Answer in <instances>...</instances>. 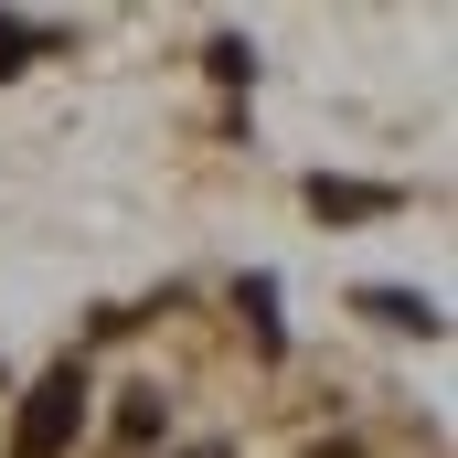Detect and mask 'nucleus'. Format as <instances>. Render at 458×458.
Here are the masks:
<instances>
[{"label":"nucleus","mask_w":458,"mask_h":458,"mask_svg":"<svg viewBox=\"0 0 458 458\" xmlns=\"http://www.w3.org/2000/svg\"><path fill=\"white\" fill-rule=\"evenodd\" d=\"M203 64H214V75H225V86H245V75H256V54H245V32H225V43H214V54H203Z\"/></svg>","instance_id":"39448f33"},{"label":"nucleus","mask_w":458,"mask_h":458,"mask_svg":"<svg viewBox=\"0 0 458 458\" xmlns=\"http://www.w3.org/2000/svg\"><path fill=\"white\" fill-rule=\"evenodd\" d=\"M245 310H256V342L277 352V288H267V277H245Z\"/></svg>","instance_id":"423d86ee"},{"label":"nucleus","mask_w":458,"mask_h":458,"mask_svg":"<svg viewBox=\"0 0 458 458\" xmlns=\"http://www.w3.org/2000/svg\"><path fill=\"white\" fill-rule=\"evenodd\" d=\"M117 437H128V448L160 437V394H128V405H117Z\"/></svg>","instance_id":"20e7f679"},{"label":"nucleus","mask_w":458,"mask_h":458,"mask_svg":"<svg viewBox=\"0 0 458 458\" xmlns=\"http://www.w3.org/2000/svg\"><path fill=\"white\" fill-rule=\"evenodd\" d=\"M75 427H86V373H75V362H54V373L21 394L11 458H64V448H75Z\"/></svg>","instance_id":"f257e3e1"},{"label":"nucleus","mask_w":458,"mask_h":458,"mask_svg":"<svg viewBox=\"0 0 458 458\" xmlns=\"http://www.w3.org/2000/svg\"><path fill=\"white\" fill-rule=\"evenodd\" d=\"M32 43H43V32H21V21H0V75H11V64H21Z\"/></svg>","instance_id":"0eeeda50"},{"label":"nucleus","mask_w":458,"mask_h":458,"mask_svg":"<svg viewBox=\"0 0 458 458\" xmlns=\"http://www.w3.org/2000/svg\"><path fill=\"white\" fill-rule=\"evenodd\" d=\"M310 214H320V225H362V214H394V182H331V171H320V182H310Z\"/></svg>","instance_id":"f03ea898"},{"label":"nucleus","mask_w":458,"mask_h":458,"mask_svg":"<svg viewBox=\"0 0 458 458\" xmlns=\"http://www.w3.org/2000/svg\"><path fill=\"white\" fill-rule=\"evenodd\" d=\"M192 458H225V448H192Z\"/></svg>","instance_id":"6e6552de"},{"label":"nucleus","mask_w":458,"mask_h":458,"mask_svg":"<svg viewBox=\"0 0 458 458\" xmlns=\"http://www.w3.org/2000/svg\"><path fill=\"white\" fill-rule=\"evenodd\" d=\"M362 310H373L384 331H416V342L437 331V299H416V288H362Z\"/></svg>","instance_id":"7ed1b4c3"}]
</instances>
